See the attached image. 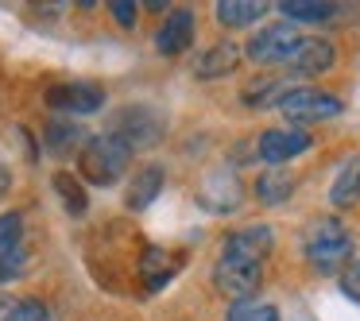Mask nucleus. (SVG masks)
<instances>
[{"label":"nucleus","instance_id":"f257e3e1","mask_svg":"<svg viewBox=\"0 0 360 321\" xmlns=\"http://www.w3.org/2000/svg\"><path fill=\"white\" fill-rule=\"evenodd\" d=\"M128 163H132V148L112 132L94 136V140L82 148V159H78L82 178L94 182V186H112V182H120V174L128 171Z\"/></svg>","mask_w":360,"mask_h":321},{"label":"nucleus","instance_id":"f03ea898","mask_svg":"<svg viewBox=\"0 0 360 321\" xmlns=\"http://www.w3.org/2000/svg\"><path fill=\"white\" fill-rule=\"evenodd\" d=\"M306 259H310L318 271H341L352 256V236L345 232V225L337 217H318L306 228Z\"/></svg>","mask_w":360,"mask_h":321},{"label":"nucleus","instance_id":"7ed1b4c3","mask_svg":"<svg viewBox=\"0 0 360 321\" xmlns=\"http://www.w3.org/2000/svg\"><path fill=\"white\" fill-rule=\"evenodd\" d=\"M213 282L225 298L233 302H244V298H256L259 282H264V263H248V259L236 256H221L217 267H213Z\"/></svg>","mask_w":360,"mask_h":321},{"label":"nucleus","instance_id":"20e7f679","mask_svg":"<svg viewBox=\"0 0 360 321\" xmlns=\"http://www.w3.org/2000/svg\"><path fill=\"white\" fill-rule=\"evenodd\" d=\"M283 117L290 124H318V120H329L341 112V101L326 89H287V97L279 101Z\"/></svg>","mask_w":360,"mask_h":321},{"label":"nucleus","instance_id":"39448f33","mask_svg":"<svg viewBox=\"0 0 360 321\" xmlns=\"http://www.w3.org/2000/svg\"><path fill=\"white\" fill-rule=\"evenodd\" d=\"M298 43H302L298 27L283 20V24H271V27H264L259 35H252L248 39V58L259 63V66H283Z\"/></svg>","mask_w":360,"mask_h":321},{"label":"nucleus","instance_id":"423d86ee","mask_svg":"<svg viewBox=\"0 0 360 321\" xmlns=\"http://www.w3.org/2000/svg\"><path fill=\"white\" fill-rule=\"evenodd\" d=\"M47 105L55 112H70V117H86L105 105V89L97 81H63L47 93Z\"/></svg>","mask_w":360,"mask_h":321},{"label":"nucleus","instance_id":"0eeeda50","mask_svg":"<svg viewBox=\"0 0 360 321\" xmlns=\"http://www.w3.org/2000/svg\"><path fill=\"white\" fill-rule=\"evenodd\" d=\"M112 136L128 143V148H143V143H155L163 136V120L155 117L151 109H124L117 120H112Z\"/></svg>","mask_w":360,"mask_h":321},{"label":"nucleus","instance_id":"6e6552de","mask_svg":"<svg viewBox=\"0 0 360 321\" xmlns=\"http://www.w3.org/2000/svg\"><path fill=\"white\" fill-rule=\"evenodd\" d=\"M306 148H310V132H302V128H267L259 136V159L271 166H283L287 159L302 155Z\"/></svg>","mask_w":360,"mask_h":321},{"label":"nucleus","instance_id":"1a4fd4ad","mask_svg":"<svg viewBox=\"0 0 360 321\" xmlns=\"http://www.w3.org/2000/svg\"><path fill=\"white\" fill-rule=\"evenodd\" d=\"M271 248H275L271 228L252 225V228H240V232L229 236L221 256H236V259H248V263H264V259L271 256Z\"/></svg>","mask_w":360,"mask_h":321},{"label":"nucleus","instance_id":"9d476101","mask_svg":"<svg viewBox=\"0 0 360 321\" xmlns=\"http://www.w3.org/2000/svg\"><path fill=\"white\" fill-rule=\"evenodd\" d=\"M290 74H298V78H310V74H326L329 66H333V47H329L326 39H302L295 51H290L287 63Z\"/></svg>","mask_w":360,"mask_h":321},{"label":"nucleus","instance_id":"9b49d317","mask_svg":"<svg viewBox=\"0 0 360 321\" xmlns=\"http://www.w3.org/2000/svg\"><path fill=\"white\" fill-rule=\"evenodd\" d=\"M190 43H194V12L174 8L171 16L163 20V27H159L155 47H159V55H182Z\"/></svg>","mask_w":360,"mask_h":321},{"label":"nucleus","instance_id":"f8f14e48","mask_svg":"<svg viewBox=\"0 0 360 321\" xmlns=\"http://www.w3.org/2000/svg\"><path fill=\"white\" fill-rule=\"evenodd\" d=\"M205 205L210 209H217V213H229V209H236V205L244 202V186H240V178H236L233 171H213L210 178H205Z\"/></svg>","mask_w":360,"mask_h":321},{"label":"nucleus","instance_id":"ddd939ff","mask_svg":"<svg viewBox=\"0 0 360 321\" xmlns=\"http://www.w3.org/2000/svg\"><path fill=\"white\" fill-rule=\"evenodd\" d=\"M329 202H333L337 209H349V205L360 202V155H352L349 163L337 171L333 190H329Z\"/></svg>","mask_w":360,"mask_h":321},{"label":"nucleus","instance_id":"4468645a","mask_svg":"<svg viewBox=\"0 0 360 321\" xmlns=\"http://www.w3.org/2000/svg\"><path fill=\"white\" fill-rule=\"evenodd\" d=\"M159 190H163V171H159V166H143L132 178V186H128V197H124L128 209H148L159 197Z\"/></svg>","mask_w":360,"mask_h":321},{"label":"nucleus","instance_id":"2eb2a0df","mask_svg":"<svg viewBox=\"0 0 360 321\" xmlns=\"http://www.w3.org/2000/svg\"><path fill=\"white\" fill-rule=\"evenodd\" d=\"M290 190H295V174L283 171V166H271V171L259 174V182H256V197H259L264 205H279V202H287Z\"/></svg>","mask_w":360,"mask_h":321},{"label":"nucleus","instance_id":"dca6fc26","mask_svg":"<svg viewBox=\"0 0 360 321\" xmlns=\"http://www.w3.org/2000/svg\"><path fill=\"white\" fill-rule=\"evenodd\" d=\"M236 63H240V51H236L233 43H217L213 51L202 55V63H198V78H225V74L236 70Z\"/></svg>","mask_w":360,"mask_h":321},{"label":"nucleus","instance_id":"f3484780","mask_svg":"<svg viewBox=\"0 0 360 321\" xmlns=\"http://www.w3.org/2000/svg\"><path fill=\"white\" fill-rule=\"evenodd\" d=\"M279 12L287 16V24L290 20L295 24H321L337 12V4H329V0H283Z\"/></svg>","mask_w":360,"mask_h":321},{"label":"nucleus","instance_id":"a211bd4d","mask_svg":"<svg viewBox=\"0 0 360 321\" xmlns=\"http://www.w3.org/2000/svg\"><path fill=\"white\" fill-rule=\"evenodd\" d=\"M264 12H267V4H259V0H221L217 4V20L225 27H248Z\"/></svg>","mask_w":360,"mask_h":321},{"label":"nucleus","instance_id":"6ab92c4d","mask_svg":"<svg viewBox=\"0 0 360 321\" xmlns=\"http://www.w3.org/2000/svg\"><path fill=\"white\" fill-rule=\"evenodd\" d=\"M174 271H179V263H174V259H167V251H163V248H148V251H143V259H140V275H143V282H148L151 290H159Z\"/></svg>","mask_w":360,"mask_h":321},{"label":"nucleus","instance_id":"aec40b11","mask_svg":"<svg viewBox=\"0 0 360 321\" xmlns=\"http://www.w3.org/2000/svg\"><path fill=\"white\" fill-rule=\"evenodd\" d=\"M55 190H58V197L66 202V209H70L74 217H82V213L89 209V197H86V190H82V182L74 178V174L58 171L55 174Z\"/></svg>","mask_w":360,"mask_h":321},{"label":"nucleus","instance_id":"412c9836","mask_svg":"<svg viewBox=\"0 0 360 321\" xmlns=\"http://www.w3.org/2000/svg\"><path fill=\"white\" fill-rule=\"evenodd\" d=\"M283 97H287V86H283V81H275V78L252 81V86L244 89V101L256 105V109H264V105H275V101H283Z\"/></svg>","mask_w":360,"mask_h":321},{"label":"nucleus","instance_id":"4be33fe9","mask_svg":"<svg viewBox=\"0 0 360 321\" xmlns=\"http://www.w3.org/2000/svg\"><path fill=\"white\" fill-rule=\"evenodd\" d=\"M229 321H279V310L267 302H256V298H244V302H233Z\"/></svg>","mask_w":360,"mask_h":321},{"label":"nucleus","instance_id":"5701e85b","mask_svg":"<svg viewBox=\"0 0 360 321\" xmlns=\"http://www.w3.org/2000/svg\"><path fill=\"white\" fill-rule=\"evenodd\" d=\"M47 143H51V151H70V148H78V143H82L78 124H66V120L47 124Z\"/></svg>","mask_w":360,"mask_h":321},{"label":"nucleus","instance_id":"b1692460","mask_svg":"<svg viewBox=\"0 0 360 321\" xmlns=\"http://www.w3.org/2000/svg\"><path fill=\"white\" fill-rule=\"evenodd\" d=\"M20 236H24V217L20 213H4L0 217V256H8L12 248H20Z\"/></svg>","mask_w":360,"mask_h":321},{"label":"nucleus","instance_id":"393cba45","mask_svg":"<svg viewBox=\"0 0 360 321\" xmlns=\"http://www.w3.org/2000/svg\"><path fill=\"white\" fill-rule=\"evenodd\" d=\"M24 267H27V251H24V244H20V248L8 251V256H0V282H4V279H16Z\"/></svg>","mask_w":360,"mask_h":321},{"label":"nucleus","instance_id":"a878e982","mask_svg":"<svg viewBox=\"0 0 360 321\" xmlns=\"http://www.w3.org/2000/svg\"><path fill=\"white\" fill-rule=\"evenodd\" d=\"M12 321H47V306H43L39 298H24L20 310L12 313Z\"/></svg>","mask_w":360,"mask_h":321},{"label":"nucleus","instance_id":"bb28decb","mask_svg":"<svg viewBox=\"0 0 360 321\" xmlns=\"http://www.w3.org/2000/svg\"><path fill=\"white\" fill-rule=\"evenodd\" d=\"M112 20L124 24V27H132L136 24V4L132 0H112Z\"/></svg>","mask_w":360,"mask_h":321},{"label":"nucleus","instance_id":"cd10ccee","mask_svg":"<svg viewBox=\"0 0 360 321\" xmlns=\"http://www.w3.org/2000/svg\"><path fill=\"white\" fill-rule=\"evenodd\" d=\"M20 310V298H12V294H4L0 290V321H12V313Z\"/></svg>","mask_w":360,"mask_h":321},{"label":"nucleus","instance_id":"c85d7f7f","mask_svg":"<svg viewBox=\"0 0 360 321\" xmlns=\"http://www.w3.org/2000/svg\"><path fill=\"white\" fill-rule=\"evenodd\" d=\"M345 290H349V294H352V298H360V263H356V267H352V271H349V275H345Z\"/></svg>","mask_w":360,"mask_h":321},{"label":"nucleus","instance_id":"c756f323","mask_svg":"<svg viewBox=\"0 0 360 321\" xmlns=\"http://www.w3.org/2000/svg\"><path fill=\"white\" fill-rule=\"evenodd\" d=\"M8 186H12V174H8V166H0V197L8 194Z\"/></svg>","mask_w":360,"mask_h":321}]
</instances>
